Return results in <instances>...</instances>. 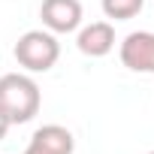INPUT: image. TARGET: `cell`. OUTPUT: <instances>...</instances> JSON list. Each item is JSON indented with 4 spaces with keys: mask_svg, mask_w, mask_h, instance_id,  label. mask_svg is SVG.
Listing matches in <instances>:
<instances>
[{
    "mask_svg": "<svg viewBox=\"0 0 154 154\" xmlns=\"http://www.w3.org/2000/svg\"><path fill=\"white\" fill-rule=\"evenodd\" d=\"M42 91L27 72H6L0 75V112L9 124H27L39 115Z\"/></svg>",
    "mask_w": 154,
    "mask_h": 154,
    "instance_id": "6da1fadb",
    "label": "cell"
},
{
    "mask_svg": "<svg viewBox=\"0 0 154 154\" xmlns=\"http://www.w3.org/2000/svg\"><path fill=\"white\" fill-rule=\"evenodd\" d=\"M12 54L27 72H48L60 57V42L51 30H27L18 36Z\"/></svg>",
    "mask_w": 154,
    "mask_h": 154,
    "instance_id": "7a4b0ae2",
    "label": "cell"
},
{
    "mask_svg": "<svg viewBox=\"0 0 154 154\" xmlns=\"http://www.w3.org/2000/svg\"><path fill=\"white\" fill-rule=\"evenodd\" d=\"M118 57L133 72L154 75V30H133L121 39Z\"/></svg>",
    "mask_w": 154,
    "mask_h": 154,
    "instance_id": "3957f363",
    "label": "cell"
},
{
    "mask_svg": "<svg viewBox=\"0 0 154 154\" xmlns=\"http://www.w3.org/2000/svg\"><path fill=\"white\" fill-rule=\"evenodd\" d=\"M39 18H42V27L57 36V33H75L82 27L85 15L79 0H42Z\"/></svg>",
    "mask_w": 154,
    "mask_h": 154,
    "instance_id": "277c9868",
    "label": "cell"
},
{
    "mask_svg": "<svg viewBox=\"0 0 154 154\" xmlns=\"http://www.w3.org/2000/svg\"><path fill=\"white\" fill-rule=\"evenodd\" d=\"M72 151H75V139L60 124H42L24 148V154H72Z\"/></svg>",
    "mask_w": 154,
    "mask_h": 154,
    "instance_id": "5b68a950",
    "label": "cell"
},
{
    "mask_svg": "<svg viewBox=\"0 0 154 154\" xmlns=\"http://www.w3.org/2000/svg\"><path fill=\"white\" fill-rule=\"evenodd\" d=\"M75 48L85 57H106L115 48V27L109 21H91V24L79 27V33H75Z\"/></svg>",
    "mask_w": 154,
    "mask_h": 154,
    "instance_id": "8992f818",
    "label": "cell"
},
{
    "mask_svg": "<svg viewBox=\"0 0 154 154\" xmlns=\"http://www.w3.org/2000/svg\"><path fill=\"white\" fill-rule=\"evenodd\" d=\"M145 9V0H103V15L112 21H130Z\"/></svg>",
    "mask_w": 154,
    "mask_h": 154,
    "instance_id": "52a82bcc",
    "label": "cell"
},
{
    "mask_svg": "<svg viewBox=\"0 0 154 154\" xmlns=\"http://www.w3.org/2000/svg\"><path fill=\"white\" fill-rule=\"evenodd\" d=\"M9 127H12V124H9V118H6L3 112H0V142L6 139V133H9Z\"/></svg>",
    "mask_w": 154,
    "mask_h": 154,
    "instance_id": "ba28073f",
    "label": "cell"
},
{
    "mask_svg": "<svg viewBox=\"0 0 154 154\" xmlns=\"http://www.w3.org/2000/svg\"><path fill=\"white\" fill-rule=\"evenodd\" d=\"M148 154H154V151H148Z\"/></svg>",
    "mask_w": 154,
    "mask_h": 154,
    "instance_id": "9c48e42d",
    "label": "cell"
}]
</instances>
